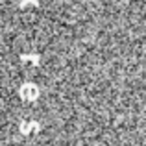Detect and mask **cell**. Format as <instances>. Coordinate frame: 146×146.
<instances>
[{
  "label": "cell",
  "mask_w": 146,
  "mask_h": 146,
  "mask_svg": "<svg viewBox=\"0 0 146 146\" xmlns=\"http://www.w3.org/2000/svg\"><path fill=\"white\" fill-rule=\"evenodd\" d=\"M21 59L24 63H30V65H39L41 63L39 56H35V54H24V56H21Z\"/></svg>",
  "instance_id": "cell-3"
},
{
  "label": "cell",
  "mask_w": 146,
  "mask_h": 146,
  "mask_svg": "<svg viewBox=\"0 0 146 146\" xmlns=\"http://www.w3.org/2000/svg\"><path fill=\"white\" fill-rule=\"evenodd\" d=\"M19 96L24 100V102H35V100L39 98V87H37L35 83L26 82L19 87Z\"/></svg>",
  "instance_id": "cell-1"
},
{
  "label": "cell",
  "mask_w": 146,
  "mask_h": 146,
  "mask_svg": "<svg viewBox=\"0 0 146 146\" xmlns=\"http://www.w3.org/2000/svg\"><path fill=\"white\" fill-rule=\"evenodd\" d=\"M19 129H21L22 135H30V133H37L41 131V124L35 120H22L19 124Z\"/></svg>",
  "instance_id": "cell-2"
}]
</instances>
